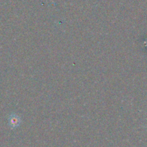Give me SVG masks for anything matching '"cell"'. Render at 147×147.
<instances>
[{
	"instance_id": "1",
	"label": "cell",
	"mask_w": 147,
	"mask_h": 147,
	"mask_svg": "<svg viewBox=\"0 0 147 147\" xmlns=\"http://www.w3.org/2000/svg\"><path fill=\"white\" fill-rule=\"evenodd\" d=\"M19 123V119L16 115H11L9 118V124L11 127H14Z\"/></svg>"
}]
</instances>
